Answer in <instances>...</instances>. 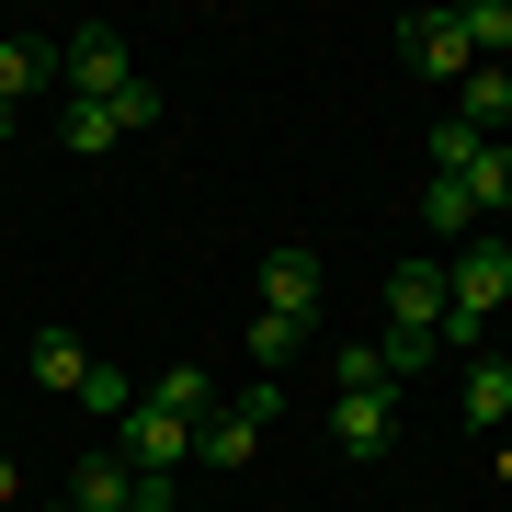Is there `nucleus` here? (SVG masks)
<instances>
[{
    "label": "nucleus",
    "mask_w": 512,
    "mask_h": 512,
    "mask_svg": "<svg viewBox=\"0 0 512 512\" xmlns=\"http://www.w3.org/2000/svg\"><path fill=\"white\" fill-rule=\"evenodd\" d=\"M399 57H410L421 80H467V69H478V57H467V23H456V12H410V23H399Z\"/></svg>",
    "instance_id": "obj_6"
},
{
    "label": "nucleus",
    "mask_w": 512,
    "mask_h": 512,
    "mask_svg": "<svg viewBox=\"0 0 512 512\" xmlns=\"http://www.w3.org/2000/svg\"><path fill=\"white\" fill-rule=\"evenodd\" d=\"M103 353L80 342V330H23V376L35 387H57V399H80V376H92Z\"/></svg>",
    "instance_id": "obj_8"
},
{
    "label": "nucleus",
    "mask_w": 512,
    "mask_h": 512,
    "mask_svg": "<svg viewBox=\"0 0 512 512\" xmlns=\"http://www.w3.org/2000/svg\"><path fill=\"white\" fill-rule=\"evenodd\" d=\"M0 137H12V103H0Z\"/></svg>",
    "instance_id": "obj_22"
},
{
    "label": "nucleus",
    "mask_w": 512,
    "mask_h": 512,
    "mask_svg": "<svg viewBox=\"0 0 512 512\" xmlns=\"http://www.w3.org/2000/svg\"><path fill=\"white\" fill-rule=\"evenodd\" d=\"M501 308H512V239L478 228V239H456V262H444V342H478Z\"/></svg>",
    "instance_id": "obj_2"
},
{
    "label": "nucleus",
    "mask_w": 512,
    "mask_h": 512,
    "mask_svg": "<svg viewBox=\"0 0 512 512\" xmlns=\"http://www.w3.org/2000/svg\"><path fill=\"white\" fill-rule=\"evenodd\" d=\"M387 330L444 342V262H399V274H387Z\"/></svg>",
    "instance_id": "obj_7"
},
{
    "label": "nucleus",
    "mask_w": 512,
    "mask_h": 512,
    "mask_svg": "<svg viewBox=\"0 0 512 512\" xmlns=\"http://www.w3.org/2000/svg\"><path fill=\"white\" fill-rule=\"evenodd\" d=\"M330 376H342V399H330V444L376 467L387 444H399V387H387V365H376V342H353V353H342V365H330Z\"/></svg>",
    "instance_id": "obj_1"
},
{
    "label": "nucleus",
    "mask_w": 512,
    "mask_h": 512,
    "mask_svg": "<svg viewBox=\"0 0 512 512\" xmlns=\"http://www.w3.org/2000/svg\"><path fill=\"white\" fill-rule=\"evenodd\" d=\"M80 399H92V421H114V433H126V410H137V387L114 376V365H92V376H80Z\"/></svg>",
    "instance_id": "obj_18"
},
{
    "label": "nucleus",
    "mask_w": 512,
    "mask_h": 512,
    "mask_svg": "<svg viewBox=\"0 0 512 512\" xmlns=\"http://www.w3.org/2000/svg\"><path fill=\"white\" fill-rule=\"evenodd\" d=\"M12 490H23V478H12V444H0V512H12Z\"/></svg>",
    "instance_id": "obj_20"
},
{
    "label": "nucleus",
    "mask_w": 512,
    "mask_h": 512,
    "mask_svg": "<svg viewBox=\"0 0 512 512\" xmlns=\"http://www.w3.org/2000/svg\"><path fill=\"white\" fill-rule=\"evenodd\" d=\"M114 444H126V467H137V478H183L194 421L171 410V399H148V387H137V410H126V433H114Z\"/></svg>",
    "instance_id": "obj_5"
},
{
    "label": "nucleus",
    "mask_w": 512,
    "mask_h": 512,
    "mask_svg": "<svg viewBox=\"0 0 512 512\" xmlns=\"http://www.w3.org/2000/svg\"><path fill=\"white\" fill-rule=\"evenodd\" d=\"M456 183L478 194V217H512V137H478V148H467V171H456Z\"/></svg>",
    "instance_id": "obj_12"
},
{
    "label": "nucleus",
    "mask_w": 512,
    "mask_h": 512,
    "mask_svg": "<svg viewBox=\"0 0 512 512\" xmlns=\"http://www.w3.org/2000/svg\"><path fill=\"white\" fill-rule=\"evenodd\" d=\"M57 137H69L80 160H103V148H126V114H114V103H69V126H57Z\"/></svg>",
    "instance_id": "obj_16"
},
{
    "label": "nucleus",
    "mask_w": 512,
    "mask_h": 512,
    "mask_svg": "<svg viewBox=\"0 0 512 512\" xmlns=\"http://www.w3.org/2000/svg\"><path fill=\"white\" fill-rule=\"evenodd\" d=\"M262 308H274V319H308V308H319V251L285 239V251L262 262Z\"/></svg>",
    "instance_id": "obj_9"
},
{
    "label": "nucleus",
    "mask_w": 512,
    "mask_h": 512,
    "mask_svg": "<svg viewBox=\"0 0 512 512\" xmlns=\"http://www.w3.org/2000/svg\"><path fill=\"white\" fill-rule=\"evenodd\" d=\"M274 410H285V399H274V376H262L251 399H228V410H205V421H194V456H205V467H251V456H262V433H274Z\"/></svg>",
    "instance_id": "obj_4"
},
{
    "label": "nucleus",
    "mask_w": 512,
    "mask_h": 512,
    "mask_svg": "<svg viewBox=\"0 0 512 512\" xmlns=\"http://www.w3.org/2000/svg\"><path fill=\"white\" fill-rule=\"evenodd\" d=\"M421 228H433V239H478L490 217H478V194L456 183V171H433V183H421Z\"/></svg>",
    "instance_id": "obj_13"
},
{
    "label": "nucleus",
    "mask_w": 512,
    "mask_h": 512,
    "mask_svg": "<svg viewBox=\"0 0 512 512\" xmlns=\"http://www.w3.org/2000/svg\"><path fill=\"white\" fill-rule=\"evenodd\" d=\"M456 410L478 421V433H512V365H501V353H478V365H467V387H456Z\"/></svg>",
    "instance_id": "obj_11"
},
{
    "label": "nucleus",
    "mask_w": 512,
    "mask_h": 512,
    "mask_svg": "<svg viewBox=\"0 0 512 512\" xmlns=\"http://www.w3.org/2000/svg\"><path fill=\"white\" fill-rule=\"evenodd\" d=\"M57 80H69V103H126L137 92V57L114 23H80V35H57Z\"/></svg>",
    "instance_id": "obj_3"
},
{
    "label": "nucleus",
    "mask_w": 512,
    "mask_h": 512,
    "mask_svg": "<svg viewBox=\"0 0 512 512\" xmlns=\"http://www.w3.org/2000/svg\"><path fill=\"white\" fill-rule=\"evenodd\" d=\"M69 501H80V512H126V501H137L126 444H92V456H80V478H69Z\"/></svg>",
    "instance_id": "obj_10"
},
{
    "label": "nucleus",
    "mask_w": 512,
    "mask_h": 512,
    "mask_svg": "<svg viewBox=\"0 0 512 512\" xmlns=\"http://www.w3.org/2000/svg\"><path fill=\"white\" fill-rule=\"evenodd\" d=\"M296 342H308V319H274V308H262V319H251V353H262V376H274V365H285V353H296Z\"/></svg>",
    "instance_id": "obj_19"
},
{
    "label": "nucleus",
    "mask_w": 512,
    "mask_h": 512,
    "mask_svg": "<svg viewBox=\"0 0 512 512\" xmlns=\"http://www.w3.org/2000/svg\"><path fill=\"white\" fill-rule=\"evenodd\" d=\"M46 80H57V46H0V103L46 92Z\"/></svg>",
    "instance_id": "obj_17"
},
{
    "label": "nucleus",
    "mask_w": 512,
    "mask_h": 512,
    "mask_svg": "<svg viewBox=\"0 0 512 512\" xmlns=\"http://www.w3.org/2000/svg\"><path fill=\"white\" fill-rule=\"evenodd\" d=\"M467 57H478V69H501V57H512V0H467Z\"/></svg>",
    "instance_id": "obj_15"
},
{
    "label": "nucleus",
    "mask_w": 512,
    "mask_h": 512,
    "mask_svg": "<svg viewBox=\"0 0 512 512\" xmlns=\"http://www.w3.org/2000/svg\"><path fill=\"white\" fill-rule=\"evenodd\" d=\"M456 126H467V137L512 126V69H467V80H456Z\"/></svg>",
    "instance_id": "obj_14"
},
{
    "label": "nucleus",
    "mask_w": 512,
    "mask_h": 512,
    "mask_svg": "<svg viewBox=\"0 0 512 512\" xmlns=\"http://www.w3.org/2000/svg\"><path fill=\"white\" fill-rule=\"evenodd\" d=\"M490 467H501V478H512V433H501V444H490Z\"/></svg>",
    "instance_id": "obj_21"
}]
</instances>
